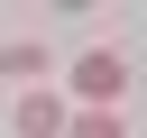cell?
<instances>
[{"label": "cell", "instance_id": "2", "mask_svg": "<svg viewBox=\"0 0 147 138\" xmlns=\"http://www.w3.org/2000/svg\"><path fill=\"white\" fill-rule=\"evenodd\" d=\"M18 138H64V101L55 92H28L18 101Z\"/></svg>", "mask_w": 147, "mask_h": 138}, {"label": "cell", "instance_id": "1", "mask_svg": "<svg viewBox=\"0 0 147 138\" xmlns=\"http://www.w3.org/2000/svg\"><path fill=\"white\" fill-rule=\"evenodd\" d=\"M74 92H83V101H119V92H129V64H119L110 46H92V55H74Z\"/></svg>", "mask_w": 147, "mask_h": 138}, {"label": "cell", "instance_id": "3", "mask_svg": "<svg viewBox=\"0 0 147 138\" xmlns=\"http://www.w3.org/2000/svg\"><path fill=\"white\" fill-rule=\"evenodd\" d=\"M64 138H119V120H110V110H74V120H64Z\"/></svg>", "mask_w": 147, "mask_h": 138}]
</instances>
